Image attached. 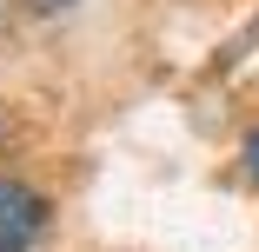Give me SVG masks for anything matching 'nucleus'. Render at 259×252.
Masks as SVG:
<instances>
[{
  "instance_id": "f03ea898",
  "label": "nucleus",
  "mask_w": 259,
  "mask_h": 252,
  "mask_svg": "<svg viewBox=\"0 0 259 252\" xmlns=\"http://www.w3.org/2000/svg\"><path fill=\"white\" fill-rule=\"evenodd\" d=\"M246 166H252V179H259V133L246 139Z\"/></svg>"
},
{
  "instance_id": "f257e3e1",
  "label": "nucleus",
  "mask_w": 259,
  "mask_h": 252,
  "mask_svg": "<svg viewBox=\"0 0 259 252\" xmlns=\"http://www.w3.org/2000/svg\"><path fill=\"white\" fill-rule=\"evenodd\" d=\"M54 226V206H47V192L0 173V252H33Z\"/></svg>"
},
{
  "instance_id": "7ed1b4c3",
  "label": "nucleus",
  "mask_w": 259,
  "mask_h": 252,
  "mask_svg": "<svg viewBox=\"0 0 259 252\" xmlns=\"http://www.w3.org/2000/svg\"><path fill=\"white\" fill-rule=\"evenodd\" d=\"M27 7H73V0H27Z\"/></svg>"
}]
</instances>
